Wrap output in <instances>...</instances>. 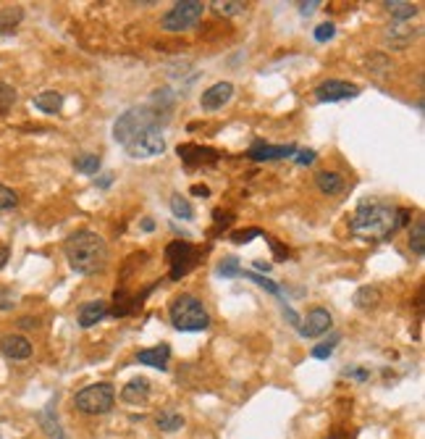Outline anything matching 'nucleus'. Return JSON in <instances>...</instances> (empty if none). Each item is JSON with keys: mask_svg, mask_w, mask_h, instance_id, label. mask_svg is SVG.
Masks as SVG:
<instances>
[{"mask_svg": "<svg viewBox=\"0 0 425 439\" xmlns=\"http://www.w3.org/2000/svg\"><path fill=\"white\" fill-rule=\"evenodd\" d=\"M203 13H205L203 0H181V3H176L174 8L163 16V29H166V32H184V29H192L197 21L203 19Z\"/></svg>", "mask_w": 425, "mask_h": 439, "instance_id": "obj_6", "label": "nucleus"}, {"mask_svg": "<svg viewBox=\"0 0 425 439\" xmlns=\"http://www.w3.org/2000/svg\"><path fill=\"white\" fill-rule=\"evenodd\" d=\"M409 250L415 252L417 258L425 255V218L420 216L415 221V226L409 229Z\"/></svg>", "mask_w": 425, "mask_h": 439, "instance_id": "obj_24", "label": "nucleus"}, {"mask_svg": "<svg viewBox=\"0 0 425 439\" xmlns=\"http://www.w3.org/2000/svg\"><path fill=\"white\" fill-rule=\"evenodd\" d=\"M208 6H210L218 16H239V13H244V8H247L244 0H212Z\"/></svg>", "mask_w": 425, "mask_h": 439, "instance_id": "obj_25", "label": "nucleus"}, {"mask_svg": "<svg viewBox=\"0 0 425 439\" xmlns=\"http://www.w3.org/2000/svg\"><path fill=\"white\" fill-rule=\"evenodd\" d=\"M218 274L221 276H226V279H232V276H237L239 274V258H234V255H229L226 261L218 266Z\"/></svg>", "mask_w": 425, "mask_h": 439, "instance_id": "obj_32", "label": "nucleus"}, {"mask_svg": "<svg viewBox=\"0 0 425 439\" xmlns=\"http://www.w3.org/2000/svg\"><path fill=\"white\" fill-rule=\"evenodd\" d=\"M64 252L76 274H97L108 266V245L100 234L90 229L71 234L64 242Z\"/></svg>", "mask_w": 425, "mask_h": 439, "instance_id": "obj_2", "label": "nucleus"}, {"mask_svg": "<svg viewBox=\"0 0 425 439\" xmlns=\"http://www.w3.org/2000/svg\"><path fill=\"white\" fill-rule=\"evenodd\" d=\"M333 327V316L328 313L325 308H313L310 313H307V318H305V324L299 327V332H302V336H321V334H325L328 329Z\"/></svg>", "mask_w": 425, "mask_h": 439, "instance_id": "obj_11", "label": "nucleus"}, {"mask_svg": "<svg viewBox=\"0 0 425 439\" xmlns=\"http://www.w3.org/2000/svg\"><path fill=\"white\" fill-rule=\"evenodd\" d=\"M294 158H297V163H299V166H310V163L315 160V153H313V150H299Z\"/></svg>", "mask_w": 425, "mask_h": 439, "instance_id": "obj_38", "label": "nucleus"}, {"mask_svg": "<svg viewBox=\"0 0 425 439\" xmlns=\"http://www.w3.org/2000/svg\"><path fill=\"white\" fill-rule=\"evenodd\" d=\"M35 105H37V111L42 113H58L64 108V95L56 93V90H45V93H40L35 98Z\"/></svg>", "mask_w": 425, "mask_h": 439, "instance_id": "obj_20", "label": "nucleus"}, {"mask_svg": "<svg viewBox=\"0 0 425 439\" xmlns=\"http://www.w3.org/2000/svg\"><path fill=\"white\" fill-rule=\"evenodd\" d=\"M342 339V334H331V339H325V342H321V345L313 347V358H318V361H325V358L333 353V347H336V342Z\"/></svg>", "mask_w": 425, "mask_h": 439, "instance_id": "obj_30", "label": "nucleus"}, {"mask_svg": "<svg viewBox=\"0 0 425 439\" xmlns=\"http://www.w3.org/2000/svg\"><path fill=\"white\" fill-rule=\"evenodd\" d=\"M234 98V84L232 82H215L212 87H208L200 98V105L205 111H215V108H223Z\"/></svg>", "mask_w": 425, "mask_h": 439, "instance_id": "obj_10", "label": "nucleus"}, {"mask_svg": "<svg viewBox=\"0 0 425 439\" xmlns=\"http://www.w3.org/2000/svg\"><path fill=\"white\" fill-rule=\"evenodd\" d=\"M352 300H354V305H357L360 310H370L381 303V290L376 287V284H373V287L368 284V287H360V290L354 292V298Z\"/></svg>", "mask_w": 425, "mask_h": 439, "instance_id": "obj_22", "label": "nucleus"}, {"mask_svg": "<svg viewBox=\"0 0 425 439\" xmlns=\"http://www.w3.org/2000/svg\"><path fill=\"white\" fill-rule=\"evenodd\" d=\"M263 237H265V242L270 245V250H273V258H276V261H287V258H289V250H287V247H284L281 242H276V240H273L270 234H263Z\"/></svg>", "mask_w": 425, "mask_h": 439, "instance_id": "obj_36", "label": "nucleus"}, {"mask_svg": "<svg viewBox=\"0 0 425 439\" xmlns=\"http://www.w3.org/2000/svg\"><path fill=\"white\" fill-rule=\"evenodd\" d=\"M171 211H174L176 218H184V221L194 218V208L184 195H171Z\"/></svg>", "mask_w": 425, "mask_h": 439, "instance_id": "obj_27", "label": "nucleus"}, {"mask_svg": "<svg viewBox=\"0 0 425 439\" xmlns=\"http://www.w3.org/2000/svg\"><path fill=\"white\" fill-rule=\"evenodd\" d=\"M16 206H19V195H16L11 187H6V185H0V211L16 208Z\"/></svg>", "mask_w": 425, "mask_h": 439, "instance_id": "obj_31", "label": "nucleus"}, {"mask_svg": "<svg viewBox=\"0 0 425 439\" xmlns=\"http://www.w3.org/2000/svg\"><path fill=\"white\" fill-rule=\"evenodd\" d=\"M13 103H16V90L11 84L0 82V116H6L13 108Z\"/></svg>", "mask_w": 425, "mask_h": 439, "instance_id": "obj_29", "label": "nucleus"}, {"mask_svg": "<svg viewBox=\"0 0 425 439\" xmlns=\"http://www.w3.org/2000/svg\"><path fill=\"white\" fill-rule=\"evenodd\" d=\"M244 279H252L255 284H260V287H265L268 292H273V295H278V287L273 284L270 279H265V276H260V274H252V271H244Z\"/></svg>", "mask_w": 425, "mask_h": 439, "instance_id": "obj_37", "label": "nucleus"}, {"mask_svg": "<svg viewBox=\"0 0 425 439\" xmlns=\"http://www.w3.org/2000/svg\"><path fill=\"white\" fill-rule=\"evenodd\" d=\"M265 232H260V229H241V232H234L232 234V242L234 245H247L252 242L255 237H263Z\"/></svg>", "mask_w": 425, "mask_h": 439, "instance_id": "obj_33", "label": "nucleus"}, {"mask_svg": "<svg viewBox=\"0 0 425 439\" xmlns=\"http://www.w3.org/2000/svg\"><path fill=\"white\" fill-rule=\"evenodd\" d=\"M24 19V8L21 6H6L0 8V35H13L16 27Z\"/></svg>", "mask_w": 425, "mask_h": 439, "instance_id": "obj_18", "label": "nucleus"}, {"mask_svg": "<svg viewBox=\"0 0 425 439\" xmlns=\"http://www.w3.org/2000/svg\"><path fill=\"white\" fill-rule=\"evenodd\" d=\"M360 95V87L352 82H344V79H325L315 87V100L318 103H342V100H349V98H357Z\"/></svg>", "mask_w": 425, "mask_h": 439, "instance_id": "obj_9", "label": "nucleus"}, {"mask_svg": "<svg viewBox=\"0 0 425 439\" xmlns=\"http://www.w3.org/2000/svg\"><path fill=\"white\" fill-rule=\"evenodd\" d=\"M19 327H21V329H37V327H40V321H37V318L24 316V318H21V321H19Z\"/></svg>", "mask_w": 425, "mask_h": 439, "instance_id": "obj_40", "label": "nucleus"}, {"mask_svg": "<svg viewBox=\"0 0 425 439\" xmlns=\"http://www.w3.org/2000/svg\"><path fill=\"white\" fill-rule=\"evenodd\" d=\"M157 122H160V111H155V108H148V105L131 108V111H126L119 122H116L113 137H116V142H121V145L126 148V145H129L134 137H139L145 129L157 127Z\"/></svg>", "mask_w": 425, "mask_h": 439, "instance_id": "obj_5", "label": "nucleus"}, {"mask_svg": "<svg viewBox=\"0 0 425 439\" xmlns=\"http://www.w3.org/2000/svg\"><path fill=\"white\" fill-rule=\"evenodd\" d=\"M318 6H321L318 0H313V3H299V11H302V16H310V13H313Z\"/></svg>", "mask_w": 425, "mask_h": 439, "instance_id": "obj_39", "label": "nucleus"}, {"mask_svg": "<svg viewBox=\"0 0 425 439\" xmlns=\"http://www.w3.org/2000/svg\"><path fill=\"white\" fill-rule=\"evenodd\" d=\"M19 303V295L8 287H0V310H11L13 305Z\"/></svg>", "mask_w": 425, "mask_h": 439, "instance_id": "obj_34", "label": "nucleus"}, {"mask_svg": "<svg viewBox=\"0 0 425 439\" xmlns=\"http://www.w3.org/2000/svg\"><path fill=\"white\" fill-rule=\"evenodd\" d=\"M168 313H171V324H174L179 332H203V329L210 327V313H208L203 303L194 298V295H189V292L174 298Z\"/></svg>", "mask_w": 425, "mask_h": 439, "instance_id": "obj_3", "label": "nucleus"}, {"mask_svg": "<svg viewBox=\"0 0 425 439\" xmlns=\"http://www.w3.org/2000/svg\"><path fill=\"white\" fill-rule=\"evenodd\" d=\"M166 261L171 266V279H181L200 263V250L189 245L186 240H174L166 247Z\"/></svg>", "mask_w": 425, "mask_h": 439, "instance_id": "obj_7", "label": "nucleus"}, {"mask_svg": "<svg viewBox=\"0 0 425 439\" xmlns=\"http://www.w3.org/2000/svg\"><path fill=\"white\" fill-rule=\"evenodd\" d=\"M192 192H194V195H200V197H208V195H210V189L205 187V185H194Z\"/></svg>", "mask_w": 425, "mask_h": 439, "instance_id": "obj_41", "label": "nucleus"}, {"mask_svg": "<svg viewBox=\"0 0 425 439\" xmlns=\"http://www.w3.org/2000/svg\"><path fill=\"white\" fill-rule=\"evenodd\" d=\"M152 226H155V224H152L150 218H148V221H142V229H148V232H152Z\"/></svg>", "mask_w": 425, "mask_h": 439, "instance_id": "obj_44", "label": "nucleus"}, {"mask_svg": "<svg viewBox=\"0 0 425 439\" xmlns=\"http://www.w3.org/2000/svg\"><path fill=\"white\" fill-rule=\"evenodd\" d=\"M409 221L407 208H391L386 203H360L349 221V229L362 240H388L399 226Z\"/></svg>", "mask_w": 425, "mask_h": 439, "instance_id": "obj_1", "label": "nucleus"}, {"mask_svg": "<svg viewBox=\"0 0 425 439\" xmlns=\"http://www.w3.org/2000/svg\"><path fill=\"white\" fill-rule=\"evenodd\" d=\"M0 353L8 361H27L32 356V342L24 334H6L0 339Z\"/></svg>", "mask_w": 425, "mask_h": 439, "instance_id": "obj_12", "label": "nucleus"}, {"mask_svg": "<svg viewBox=\"0 0 425 439\" xmlns=\"http://www.w3.org/2000/svg\"><path fill=\"white\" fill-rule=\"evenodd\" d=\"M126 150H129L131 158H155V156H160L166 150V137H163V131L157 127H150L139 137H134L126 145Z\"/></svg>", "mask_w": 425, "mask_h": 439, "instance_id": "obj_8", "label": "nucleus"}, {"mask_svg": "<svg viewBox=\"0 0 425 439\" xmlns=\"http://www.w3.org/2000/svg\"><path fill=\"white\" fill-rule=\"evenodd\" d=\"M40 423H42V431L47 434V439H68L66 437V431L61 429V423H58V416L53 408H45V411L40 413Z\"/></svg>", "mask_w": 425, "mask_h": 439, "instance_id": "obj_21", "label": "nucleus"}, {"mask_svg": "<svg viewBox=\"0 0 425 439\" xmlns=\"http://www.w3.org/2000/svg\"><path fill=\"white\" fill-rule=\"evenodd\" d=\"M315 185H318V189H321L323 195H336V192H342L344 189V179H342V174H336V171H318V174H315Z\"/></svg>", "mask_w": 425, "mask_h": 439, "instance_id": "obj_19", "label": "nucleus"}, {"mask_svg": "<svg viewBox=\"0 0 425 439\" xmlns=\"http://www.w3.org/2000/svg\"><path fill=\"white\" fill-rule=\"evenodd\" d=\"M6 263H8V247H6V245H0V269H3Z\"/></svg>", "mask_w": 425, "mask_h": 439, "instance_id": "obj_42", "label": "nucleus"}, {"mask_svg": "<svg viewBox=\"0 0 425 439\" xmlns=\"http://www.w3.org/2000/svg\"><path fill=\"white\" fill-rule=\"evenodd\" d=\"M333 35H336V27H333L331 21L315 27V40H318V42H328V40H333Z\"/></svg>", "mask_w": 425, "mask_h": 439, "instance_id": "obj_35", "label": "nucleus"}, {"mask_svg": "<svg viewBox=\"0 0 425 439\" xmlns=\"http://www.w3.org/2000/svg\"><path fill=\"white\" fill-rule=\"evenodd\" d=\"M168 358H171V347L168 345H155V347H150V350H139L137 363H145V365H152V368L166 371Z\"/></svg>", "mask_w": 425, "mask_h": 439, "instance_id": "obj_16", "label": "nucleus"}, {"mask_svg": "<svg viewBox=\"0 0 425 439\" xmlns=\"http://www.w3.org/2000/svg\"><path fill=\"white\" fill-rule=\"evenodd\" d=\"M383 6H386L388 13L399 21H407V19H412V16H417V6L415 3H407V0H388Z\"/></svg>", "mask_w": 425, "mask_h": 439, "instance_id": "obj_23", "label": "nucleus"}, {"mask_svg": "<svg viewBox=\"0 0 425 439\" xmlns=\"http://www.w3.org/2000/svg\"><path fill=\"white\" fill-rule=\"evenodd\" d=\"M74 168L79 174L92 177V174H97V168H100V156H95V153H82V156L74 160Z\"/></svg>", "mask_w": 425, "mask_h": 439, "instance_id": "obj_26", "label": "nucleus"}, {"mask_svg": "<svg viewBox=\"0 0 425 439\" xmlns=\"http://www.w3.org/2000/svg\"><path fill=\"white\" fill-rule=\"evenodd\" d=\"M247 156H250L252 160L289 158V156H294V145H268V142H258V145H252Z\"/></svg>", "mask_w": 425, "mask_h": 439, "instance_id": "obj_14", "label": "nucleus"}, {"mask_svg": "<svg viewBox=\"0 0 425 439\" xmlns=\"http://www.w3.org/2000/svg\"><path fill=\"white\" fill-rule=\"evenodd\" d=\"M157 429L166 431V434H171V431H179L181 426H184V418L179 416V413H160L155 418Z\"/></svg>", "mask_w": 425, "mask_h": 439, "instance_id": "obj_28", "label": "nucleus"}, {"mask_svg": "<svg viewBox=\"0 0 425 439\" xmlns=\"http://www.w3.org/2000/svg\"><path fill=\"white\" fill-rule=\"evenodd\" d=\"M255 269H258V271H270V266H268V263H255Z\"/></svg>", "mask_w": 425, "mask_h": 439, "instance_id": "obj_43", "label": "nucleus"}, {"mask_svg": "<svg viewBox=\"0 0 425 439\" xmlns=\"http://www.w3.org/2000/svg\"><path fill=\"white\" fill-rule=\"evenodd\" d=\"M179 158L184 160L186 166H205V163H215L221 156L215 150L200 148V145H179Z\"/></svg>", "mask_w": 425, "mask_h": 439, "instance_id": "obj_13", "label": "nucleus"}, {"mask_svg": "<svg viewBox=\"0 0 425 439\" xmlns=\"http://www.w3.org/2000/svg\"><path fill=\"white\" fill-rule=\"evenodd\" d=\"M108 316V305H105V300H92V303H87L79 308V327L82 329H90L95 327L97 321Z\"/></svg>", "mask_w": 425, "mask_h": 439, "instance_id": "obj_17", "label": "nucleus"}, {"mask_svg": "<svg viewBox=\"0 0 425 439\" xmlns=\"http://www.w3.org/2000/svg\"><path fill=\"white\" fill-rule=\"evenodd\" d=\"M116 405V387L108 382H97L84 387L74 394V408L84 416H102L111 413Z\"/></svg>", "mask_w": 425, "mask_h": 439, "instance_id": "obj_4", "label": "nucleus"}, {"mask_svg": "<svg viewBox=\"0 0 425 439\" xmlns=\"http://www.w3.org/2000/svg\"><path fill=\"white\" fill-rule=\"evenodd\" d=\"M148 397H150V382L145 376L131 379V382L121 390V400L126 402V405H142V402H148Z\"/></svg>", "mask_w": 425, "mask_h": 439, "instance_id": "obj_15", "label": "nucleus"}]
</instances>
